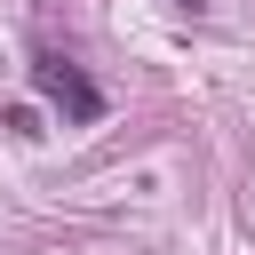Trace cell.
<instances>
[{"mask_svg":"<svg viewBox=\"0 0 255 255\" xmlns=\"http://www.w3.org/2000/svg\"><path fill=\"white\" fill-rule=\"evenodd\" d=\"M32 88H40L64 120H104V88H96L80 64H64V56H32Z\"/></svg>","mask_w":255,"mask_h":255,"instance_id":"1","label":"cell"},{"mask_svg":"<svg viewBox=\"0 0 255 255\" xmlns=\"http://www.w3.org/2000/svg\"><path fill=\"white\" fill-rule=\"evenodd\" d=\"M175 8H191V16H199V8H207V0H175Z\"/></svg>","mask_w":255,"mask_h":255,"instance_id":"2","label":"cell"}]
</instances>
